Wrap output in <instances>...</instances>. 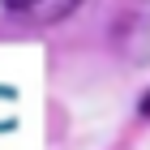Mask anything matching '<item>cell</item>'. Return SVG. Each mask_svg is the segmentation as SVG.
Listing matches in <instances>:
<instances>
[{
    "instance_id": "cell-1",
    "label": "cell",
    "mask_w": 150,
    "mask_h": 150,
    "mask_svg": "<svg viewBox=\"0 0 150 150\" xmlns=\"http://www.w3.org/2000/svg\"><path fill=\"white\" fill-rule=\"evenodd\" d=\"M77 4L81 0H4L9 17H17V22H26V26H56V22H64Z\"/></svg>"
},
{
    "instance_id": "cell-2",
    "label": "cell",
    "mask_w": 150,
    "mask_h": 150,
    "mask_svg": "<svg viewBox=\"0 0 150 150\" xmlns=\"http://www.w3.org/2000/svg\"><path fill=\"white\" fill-rule=\"evenodd\" d=\"M142 112H146V116H150V99H146V107H142Z\"/></svg>"
}]
</instances>
